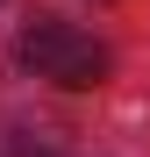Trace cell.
I'll return each mask as SVG.
<instances>
[{"label": "cell", "instance_id": "obj_1", "mask_svg": "<svg viewBox=\"0 0 150 157\" xmlns=\"http://www.w3.org/2000/svg\"><path fill=\"white\" fill-rule=\"evenodd\" d=\"M21 64H29L36 78H50V86L86 93V86L107 78V50H100L86 29H71V21H29V29H21Z\"/></svg>", "mask_w": 150, "mask_h": 157}, {"label": "cell", "instance_id": "obj_2", "mask_svg": "<svg viewBox=\"0 0 150 157\" xmlns=\"http://www.w3.org/2000/svg\"><path fill=\"white\" fill-rule=\"evenodd\" d=\"M0 157H21V150H7V143H0Z\"/></svg>", "mask_w": 150, "mask_h": 157}]
</instances>
